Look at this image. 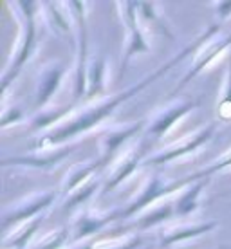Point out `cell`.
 I'll return each mask as SVG.
<instances>
[{
  "mask_svg": "<svg viewBox=\"0 0 231 249\" xmlns=\"http://www.w3.org/2000/svg\"><path fill=\"white\" fill-rule=\"evenodd\" d=\"M72 110V105L62 107V108H53L51 112H40L36 114V118L31 121L33 130H44V128H49V126H56V121L60 118H63V114H67Z\"/></svg>",
  "mask_w": 231,
  "mask_h": 249,
  "instance_id": "26",
  "label": "cell"
},
{
  "mask_svg": "<svg viewBox=\"0 0 231 249\" xmlns=\"http://www.w3.org/2000/svg\"><path fill=\"white\" fill-rule=\"evenodd\" d=\"M154 248H156L154 244H148V246H144V248H141V249H154Z\"/></svg>",
  "mask_w": 231,
  "mask_h": 249,
  "instance_id": "30",
  "label": "cell"
},
{
  "mask_svg": "<svg viewBox=\"0 0 231 249\" xmlns=\"http://www.w3.org/2000/svg\"><path fill=\"white\" fill-rule=\"evenodd\" d=\"M230 166H231V150H228V152H224V154H222L217 161H213L212 164H208L206 168H200L199 172H195V174H192L190 177H186V182H188V184H192V182L199 181V179L212 177L213 174L222 172V170L230 168Z\"/></svg>",
  "mask_w": 231,
  "mask_h": 249,
  "instance_id": "24",
  "label": "cell"
},
{
  "mask_svg": "<svg viewBox=\"0 0 231 249\" xmlns=\"http://www.w3.org/2000/svg\"><path fill=\"white\" fill-rule=\"evenodd\" d=\"M217 33H220V25L213 22V24L210 25L208 29H204V31L200 33L199 36L195 38L188 47H184L181 53H177V54H175L172 60H168L164 65L157 67L154 72H150L148 76L141 78L138 83H134V85H130L128 89L121 90V92H118V94H114V96L107 98V100H100V101H96V103H90L89 107H83V108L78 110L72 118L65 119L63 123L56 124V126H53V128L47 130L45 134H42V136L36 139V143H33L31 146H29V152L56 148V146L67 144L71 139H74V137H78V136H81V134H85V132L96 128L98 124L103 123V121H105L116 108H119V107L123 105L125 101L134 98L136 94L141 92V90L146 89L148 85H152L156 80L162 78L168 71H172V69L177 67L181 62H184L188 56L195 54V53L199 51L200 45L204 44L206 40H210L212 36H215Z\"/></svg>",
  "mask_w": 231,
  "mask_h": 249,
  "instance_id": "1",
  "label": "cell"
},
{
  "mask_svg": "<svg viewBox=\"0 0 231 249\" xmlns=\"http://www.w3.org/2000/svg\"><path fill=\"white\" fill-rule=\"evenodd\" d=\"M78 148V144L67 143L56 148L49 150H36L31 154H25V156H13V157H4L0 164L6 168V166H24V168L38 170V172H45L51 174L54 172L56 166H60L67 157Z\"/></svg>",
  "mask_w": 231,
  "mask_h": 249,
  "instance_id": "9",
  "label": "cell"
},
{
  "mask_svg": "<svg viewBox=\"0 0 231 249\" xmlns=\"http://www.w3.org/2000/svg\"><path fill=\"white\" fill-rule=\"evenodd\" d=\"M144 162V141L141 143L132 144L130 148L125 150L121 156L116 157V161L112 162V168L108 172V177H107L105 184L101 188V193H110L114 192L116 188L125 182L128 177H130L139 166H143Z\"/></svg>",
  "mask_w": 231,
  "mask_h": 249,
  "instance_id": "13",
  "label": "cell"
},
{
  "mask_svg": "<svg viewBox=\"0 0 231 249\" xmlns=\"http://www.w3.org/2000/svg\"><path fill=\"white\" fill-rule=\"evenodd\" d=\"M162 4L156 2H138V15L143 29H150L159 36H164L168 40H175V35L170 29V24L162 15Z\"/></svg>",
  "mask_w": 231,
  "mask_h": 249,
  "instance_id": "18",
  "label": "cell"
},
{
  "mask_svg": "<svg viewBox=\"0 0 231 249\" xmlns=\"http://www.w3.org/2000/svg\"><path fill=\"white\" fill-rule=\"evenodd\" d=\"M212 177H206V179H199V181L192 182L190 186L184 190V192L175 197V217H188L195 213L200 208V195L204 193L206 186L210 184Z\"/></svg>",
  "mask_w": 231,
  "mask_h": 249,
  "instance_id": "21",
  "label": "cell"
},
{
  "mask_svg": "<svg viewBox=\"0 0 231 249\" xmlns=\"http://www.w3.org/2000/svg\"><path fill=\"white\" fill-rule=\"evenodd\" d=\"M121 22L125 25V49H123V60L119 67V78L125 74L130 60L136 54H143L150 51V44L146 42L141 22L138 15V2H118Z\"/></svg>",
  "mask_w": 231,
  "mask_h": 249,
  "instance_id": "6",
  "label": "cell"
},
{
  "mask_svg": "<svg viewBox=\"0 0 231 249\" xmlns=\"http://www.w3.org/2000/svg\"><path fill=\"white\" fill-rule=\"evenodd\" d=\"M69 238H71V230L62 228V230H56L53 231V233H49V235H45L38 242H33L31 249H60L62 244H65Z\"/></svg>",
  "mask_w": 231,
  "mask_h": 249,
  "instance_id": "27",
  "label": "cell"
},
{
  "mask_svg": "<svg viewBox=\"0 0 231 249\" xmlns=\"http://www.w3.org/2000/svg\"><path fill=\"white\" fill-rule=\"evenodd\" d=\"M45 213L38 215V217L27 220L20 228H15L13 233L4 235V246L2 249H27L31 244V238L36 235L38 228L44 224Z\"/></svg>",
  "mask_w": 231,
  "mask_h": 249,
  "instance_id": "22",
  "label": "cell"
},
{
  "mask_svg": "<svg viewBox=\"0 0 231 249\" xmlns=\"http://www.w3.org/2000/svg\"><path fill=\"white\" fill-rule=\"evenodd\" d=\"M175 217V202L174 200H162L161 204H154L143 213H139L138 218H134L130 224L125 228H119L116 231L118 235H128L130 231H148L154 228H159L161 224L168 222L170 218Z\"/></svg>",
  "mask_w": 231,
  "mask_h": 249,
  "instance_id": "15",
  "label": "cell"
},
{
  "mask_svg": "<svg viewBox=\"0 0 231 249\" xmlns=\"http://www.w3.org/2000/svg\"><path fill=\"white\" fill-rule=\"evenodd\" d=\"M69 7L76 29V65H74V100L85 98L87 92V67H89V49H87V7L85 2H65Z\"/></svg>",
  "mask_w": 231,
  "mask_h": 249,
  "instance_id": "4",
  "label": "cell"
},
{
  "mask_svg": "<svg viewBox=\"0 0 231 249\" xmlns=\"http://www.w3.org/2000/svg\"><path fill=\"white\" fill-rule=\"evenodd\" d=\"M101 186V179L100 175L96 174L92 175L87 182H83L81 186H78L72 193H69L67 197H63L62 202V210L65 213H72L76 210H80L87 204V200L92 199V195L98 192V188Z\"/></svg>",
  "mask_w": 231,
  "mask_h": 249,
  "instance_id": "23",
  "label": "cell"
},
{
  "mask_svg": "<svg viewBox=\"0 0 231 249\" xmlns=\"http://www.w3.org/2000/svg\"><path fill=\"white\" fill-rule=\"evenodd\" d=\"M215 134V123H208L206 126H202L199 130H195L190 136H184L181 139L174 141L172 144H168L166 148L159 150L156 154H152L150 157H146L143 162V166H162L170 161H175L179 157H184L188 154H194L195 150H199L200 146L210 141Z\"/></svg>",
  "mask_w": 231,
  "mask_h": 249,
  "instance_id": "8",
  "label": "cell"
},
{
  "mask_svg": "<svg viewBox=\"0 0 231 249\" xmlns=\"http://www.w3.org/2000/svg\"><path fill=\"white\" fill-rule=\"evenodd\" d=\"M22 119H24V112H22L20 107H15V105L2 107V114H0V126H2V128H7V126H11V124L20 123Z\"/></svg>",
  "mask_w": 231,
  "mask_h": 249,
  "instance_id": "28",
  "label": "cell"
},
{
  "mask_svg": "<svg viewBox=\"0 0 231 249\" xmlns=\"http://www.w3.org/2000/svg\"><path fill=\"white\" fill-rule=\"evenodd\" d=\"M217 112H219V118L224 121L231 119V54L228 60V71H226L224 87H222L219 105H217Z\"/></svg>",
  "mask_w": 231,
  "mask_h": 249,
  "instance_id": "25",
  "label": "cell"
},
{
  "mask_svg": "<svg viewBox=\"0 0 231 249\" xmlns=\"http://www.w3.org/2000/svg\"><path fill=\"white\" fill-rule=\"evenodd\" d=\"M42 15L47 27L54 33L56 36L67 38V40H76V33H72V15H71L67 4H56V2H44L42 4Z\"/></svg>",
  "mask_w": 231,
  "mask_h": 249,
  "instance_id": "17",
  "label": "cell"
},
{
  "mask_svg": "<svg viewBox=\"0 0 231 249\" xmlns=\"http://www.w3.org/2000/svg\"><path fill=\"white\" fill-rule=\"evenodd\" d=\"M219 226V220H204V222H184V224L166 226L161 233L159 248H170L174 244L186 242L192 238L202 237Z\"/></svg>",
  "mask_w": 231,
  "mask_h": 249,
  "instance_id": "16",
  "label": "cell"
},
{
  "mask_svg": "<svg viewBox=\"0 0 231 249\" xmlns=\"http://www.w3.org/2000/svg\"><path fill=\"white\" fill-rule=\"evenodd\" d=\"M146 123L143 119L141 121H134V123H121L116 126H110L100 134L98 137V146H100V159L101 166L107 168L108 164H112L118 157L119 150L123 148L126 141H130L143 130Z\"/></svg>",
  "mask_w": 231,
  "mask_h": 249,
  "instance_id": "10",
  "label": "cell"
},
{
  "mask_svg": "<svg viewBox=\"0 0 231 249\" xmlns=\"http://www.w3.org/2000/svg\"><path fill=\"white\" fill-rule=\"evenodd\" d=\"M11 6L18 11L17 15H18L22 27H20V36L15 53L2 72V87H0L2 98L6 96L11 81L17 80L22 67L31 60L36 51V17L42 9V4H38V2H15Z\"/></svg>",
  "mask_w": 231,
  "mask_h": 249,
  "instance_id": "2",
  "label": "cell"
},
{
  "mask_svg": "<svg viewBox=\"0 0 231 249\" xmlns=\"http://www.w3.org/2000/svg\"><path fill=\"white\" fill-rule=\"evenodd\" d=\"M197 107H200V100H197V98L170 100L168 103H164L162 107H159L152 112L148 123L144 126L146 137H152V139L164 137L186 114L195 110Z\"/></svg>",
  "mask_w": 231,
  "mask_h": 249,
  "instance_id": "7",
  "label": "cell"
},
{
  "mask_svg": "<svg viewBox=\"0 0 231 249\" xmlns=\"http://www.w3.org/2000/svg\"><path fill=\"white\" fill-rule=\"evenodd\" d=\"M108 80V58L105 54H96L89 60L87 67V100H96L105 92Z\"/></svg>",
  "mask_w": 231,
  "mask_h": 249,
  "instance_id": "19",
  "label": "cell"
},
{
  "mask_svg": "<svg viewBox=\"0 0 231 249\" xmlns=\"http://www.w3.org/2000/svg\"><path fill=\"white\" fill-rule=\"evenodd\" d=\"M58 195H60V192H56V190L33 192L29 195H25V197H22V199L7 204L2 210V230H4V235H7L13 228H18L20 224H24L27 220L45 213V210L53 206V202L56 200Z\"/></svg>",
  "mask_w": 231,
  "mask_h": 249,
  "instance_id": "3",
  "label": "cell"
},
{
  "mask_svg": "<svg viewBox=\"0 0 231 249\" xmlns=\"http://www.w3.org/2000/svg\"><path fill=\"white\" fill-rule=\"evenodd\" d=\"M210 7L215 13V24L222 25L226 20L231 18V2H210Z\"/></svg>",
  "mask_w": 231,
  "mask_h": 249,
  "instance_id": "29",
  "label": "cell"
},
{
  "mask_svg": "<svg viewBox=\"0 0 231 249\" xmlns=\"http://www.w3.org/2000/svg\"><path fill=\"white\" fill-rule=\"evenodd\" d=\"M118 218H121V210L96 212V210L81 208V212L72 218V224H71V242L78 244L85 238L92 237L101 230H105L108 224L116 222Z\"/></svg>",
  "mask_w": 231,
  "mask_h": 249,
  "instance_id": "12",
  "label": "cell"
},
{
  "mask_svg": "<svg viewBox=\"0 0 231 249\" xmlns=\"http://www.w3.org/2000/svg\"><path fill=\"white\" fill-rule=\"evenodd\" d=\"M103 168L100 159L94 161H83L78 162L74 166H71L69 172L65 174L62 182V190H60V197H67L69 193H72L78 186H81L83 182H87L92 175H96V172H100Z\"/></svg>",
  "mask_w": 231,
  "mask_h": 249,
  "instance_id": "20",
  "label": "cell"
},
{
  "mask_svg": "<svg viewBox=\"0 0 231 249\" xmlns=\"http://www.w3.org/2000/svg\"><path fill=\"white\" fill-rule=\"evenodd\" d=\"M230 195H231V192H230Z\"/></svg>",
  "mask_w": 231,
  "mask_h": 249,
  "instance_id": "31",
  "label": "cell"
},
{
  "mask_svg": "<svg viewBox=\"0 0 231 249\" xmlns=\"http://www.w3.org/2000/svg\"><path fill=\"white\" fill-rule=\"evenodd\" d=\"M230 47H231V33H228V35H224V36H219V33H217L215 36L206 40V42L199 47V51L194 54V63H192V67L188 69V72L182 76V80L179 81V85L174 89V92L170 94V96H175V94L181 92L190 81L195 80L202 71H206V69L210 67L222 53H226V51L230 49Z\"/></svg>",
  "mask_w": 231,
  "mask_h": 249,
  "instance_id": "11",
  "label": "cell"
},
{
  "mask_svg": "<svg viewBox=\"0 0 231 249\" xmlns=\"http://www.w3.org/2000/svg\"><path fill=\"white\" fill-rule=\"evenodd\" d=\"M67 74V65L58 60H51L44 63L36 76V90H35V107L44 108L54 98L58 89L62 87V81Z\"/></svg>",
  "mask_w": 231,
  "mask_h": 249,
  "instance_id": "14",
  "label": "cell"
},
{
  "mask_svg": "<svg viewBox=\"0 0 231 249\" xmlns=\"http://www.w3.org/2000/svg\"><path fill=\"white\" fill-rule=\"evenodd\" d=\"M186 184H188L186 179L168 182L159 172H154V174L148 175V179L143 182V186L136 192V195L130 199L128 206H126V208H121V218L136 217V215L143 213L144 210H148L150 206L156 204L157 200L166 199L168 195L179 192V190L184 188Z\"/></svg>",
  "mask_w": 231,
  "mask_h": 249,
  "instance_id": "5",
  "label": "cell"
}]
</instances>
